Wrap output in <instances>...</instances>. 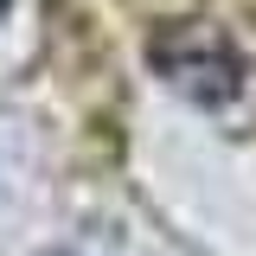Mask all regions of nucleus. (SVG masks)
Instances as JSON below:
<instances>
[{
  "mask_svg": "<svg viewBox=\"0 0 256 256\" xmlns=\"http://www.w3.org/2000/svg\"><path fill=\"white\" fill-rule=\"evenodd\" d=\"M6 6H13V0H0V20H6Z\"/></svg>",
  "mask_w": 256,
  "mask_h": 256,
  "instance_id": "1",
  "label": "nucleus"
}]
</instances>
